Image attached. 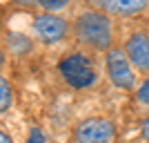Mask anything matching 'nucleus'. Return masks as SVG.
<instances>
[{
  "label": "nucleus",
  "instance_id": "nucleus-1",
  "mask_svg": "<svg viewBox=\"0 0 149 143\" xmlns=\"http://www.w3.org/2000/svg\"><path fill=\"white\" fill-rule=\"evenodd\" d=\"M74 36L82 45L91 49H107L111 47V20L105 11L100 9H85L76 16L74 20Z\"/></svg>",
  "mask_w": 149,
  "mask_h": 143
},
{
  "label": "nucleus",
  "instance_id": "nucleus-10",
  "mask_svg": "<svg viewBox=\"0 0 149 143\" xmlns=\"http://www.w3.org/2000/svg\"><path fill=\"white\" fill-rule=\"evenodd\" d=\"M38 5L42 7L45 11H56V9H65L67 2H65V0H40Z\"/></svg>",
  "mask_w": 149,
  "mask_h": 143
},
{
  "label": "nucleus",
  "instance_id": "nucleus-11",
  "mask_svg": "<svg viewBox=\"0 0 149 143\" xmlns=\"http://www.w3.org/2000/svg\"><path fill=\"white\" fill-rule=\"evenodd\" d=\"M136 99L140 101V103H147V105H149V78H145V83H143L140 87H138Z\"/></svg>",
  "mask_w": 149,
  "mask_h": 143
},
{
  "label": "nucleus",
  "instance_id": "nucleus-12",
  "mask_svg": "<svg viewBox=\"0 0 149 143\" xmlns=\"http://www.w3.org/2000/svg\"><path fill=\"white\" fill-rule=\"evenodd\" d=\"M25 143H47V139H45V134L40 132V128H31L29 139H27Z\"/></svg>",
  "mask_w": 149,
  "mask_h": 143
},
{
  "label": "nucleus",
  "instance_id": "nucleus-9",
  "mask_svg": "<svg viewBox=\"0 0 149 143\" xmlns=\"http://www.w3.org/2000/svg\"><path fill=\"white\" fill-rule=\"evenodd\" d=\"M9 105H11V87L2 78V81H0V112H7Z\"/></svg>",
  "mask_w": 149,
  "mask_h": 143
},
{
  "label": "nucleus",
  "instance_id": "nucleus-6",
  "mask_svg": "<svg viewBox=\"0 0 149 143\" xmlns=\"http://www.w3.org/2000/svg\"><path fill=\"white\" fill-rule=\"evenodd\" d=\"M125 54L140 72H149V36L145 31H136L127 38Z\"/></svg>",
  "mask_w": 149,
  "mask_h": 143
},
{
  "label": "nucleus",
  "instance_id": "nucleus-14",
  "mask_svg": "<svg viewBox=\"0 0 149 143\" xmlns=\"http://www.w3.org/2000/svg\"><path fill=\"white\" fill-rule=\"evenodd\" d=\"M0 143H11V137H9L7 132H2V134H0Z\"/></svg>",
  "mask_w": 149,
  "mask_h": 143
},
{
  "label": "nucleus",
  "instance_id": "nucleus-5",
  "mask_svg": "<svg viewBox=\"0 0 149 143\" xmlns=\"http://www.w3.org/2000/svg\"><path fill=\"white\" fill-rule=\"evenodd\" d=\"M67 20H62L60 16L56 13H40L33 18V31H36V36L42 40V43H58L62 38L67 36Z\"/></svg>",
  "mask_w": 149,
  "mask_h": 143
},
{
  "label": "nucleus",
  "instance_id": "nucleus-8",
  "mask_svg": "<svg viewBox=\"0 0 149 143\" xmlns=\"http://www.w3.org/2000/svg\"><path fill=\"white\" fill-rule=\"evenodd\" d=\"M7 45H9V49L16 54V56H20V54H25V51L31 49V43L27 36H16V34H9L7 36Z\"/></svg>",
  "mask_w": 149,
  "mask_h": 143
},
{
  "label": "nucleus",
  "instance_id": "nucleus-13",
  "mask_svg": "<svg viewBox=\"0 0 149 143\" xmlns=\"http://www.w3.org/2000/svg\"><path fill=\"white\" fill-rule=\"evenodd\" d=\"M140 132H143V137H145V139L149 141V116H147V118L143 121V125H140Z\"/></svg>",
  "mask_w": 149,
  "mask_h": 143
},
{
  "label": "nucleus",
  "instance_id": "nucleus-2",
  "mask_svg": "<svg viewBox=\"0 0 149 143\" xmlns=\"http://www.w3.org/2000/svg\"><path fill=\"white\" fill-rule=\"evenodd\" d=\"M58 72H60L62 78L71 87H76V89L93 85L96 78H98L96 69H93V63L89 61V56H85L82 51H76V54L65 56L58 63Z\"/></svg>",
  "mask_w": 149,
  "mask_h": 143
},
{
  "label": "nucleus",
  "instance_id": "nucleus-7",
  "mask_svg": "<svg viewBox=\"0 0 149 143\" xmlns=\"http://www.w3.org/2000/svg\"><path fill=\"white\" fill-rule=\"evenodd\" d=\"M147 2L145 0H102L98 2V9L105 13H120V16H134L143 11Z\"/></svg>",
  "mask_w": 149,
  "mask_h": 143
},
{
  "label": "nucleus",
  "instance_id": "nucleus-3",
  "mask_svg": "<svg viewBox=\"0 0 149 143\" xmlns=\"http://www.w3.org/2000/svg\"><path fill=\"white\" fill-rule=\"evenodd\" d=\"M113 123L109 118H102V116H91V118H85L76 125V141L78 143H109L113 137Z\"/></svg>",
  "mask_w": 149,
  "mask_h": 143
},
{
  "label": "nucleus",
  "instance_id": "nucleus-4",
  "mask_svg": "<svg viewBox=\"0 0 149 143\" xmlns=\"http://www.w3.org/2000/svg\"><path fill=\"white\" fill-rule=\"evenodd\" d=\"M129 58L125 54V49H109L107 51V74L111 78V83L116 87L123 89H134L136 83V74L129 65Z\"/></svg>",
  "mask_w": 149,
  "mask_h": 143
}]
</instances>
